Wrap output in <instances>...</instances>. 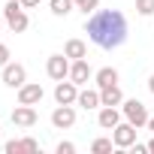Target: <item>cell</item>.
<instances>
[{
  "mask_svg": "<svg viewBox=\"0 0 154 154\" xmlns=\"http://www.w3.org/2000/svg\"><path fill=\"white\" fill-rule=\"evenodd\" d=\"M85 33L91 36L94 45L100 48H118L127 39V18L118 9H97L91 12V18L85 21Z\"/></svg>",
  "mask_w": 154,
  "mask_h": 154,
  "instance_id": "obj_1",
  "label": "cell"
},
{
  "mask_svg": "<svg viewBox=\"0 0 154 154\" xmlns=\"http://www.w3.org/2000/svg\"><path fill=\"white\" fill-rule=\"evenodd\" d=\"M3 18H6V24H9L12 33H24L27 24H30V18H27V12L21 6V0H9V3L3 6Z\"/></svg>",
  "mask_w": 154,
  "mask_h": 154,
  "instance_id": "obj_2",
  "label": "cell"
},
{
  "mask_svg": "<svg viewBox=\"0 0 154 154\" xmlns=\"http://www.w3.org/2000/svg\"><path fill=\"white\" fill-rule=\"evenodd\" d=\"M121 112H124V118L130 121V124H136V127H148V109H145V103H139L136 97L133 100H124L121 103Z\"/></svg>",
  "mask_w": 154,
  "mask_h": 154,
  "instance_id": "obj_3",
  "label": "cell"
},
{
  "mask_svg": "<svg viewBox=\"0 0 154 154\" xmlns=\"http://www.w3.org/2000/svg\"><path fill=\"white\" fill-rule=\"evenodd\" d=\"M45 72H48V79H54V82L69 79V57L66 54H51L45 60Z\"/></svg>",
  "mask_w": 154,
  "mask_h": 154,
  "instance_id": "obj_4",
  "label": "cell"
},
{
  "mask_svg": "<svg viewBox=\"0 0 154 154\" xmlns=\"http://www.w3.org/2000/svg\"><path fill=\"white\" fill-rule=\"evenodd\" d=\"M136 124H130V121H121L118 127H112V142H115V148H130L133 142H136Z\"/></svg>",
  "mask_w": 154,
  "mask_h": 154,
  "instance_id": "obj_5",
  "label": "cell"
},
{
  "mask_svg": "<svg viewBox=\"0 0 154 154\" xmlns=\"http://www.w3.org/2000/svg\"><path fill=\"white\" fill-rule=\"evenodd\" d=\"M24 82H27V69H24L21 63H6V66H3V85H6V88H15V91H18Z\"/></svg>",
  "mask_w": 154,
  "mask_h": 154,
  "instance_id": "obj_6",
  "label": "cell"
},
{
  "mask_svg": "<svg viewBox=\"0 0 154 154\" xmlns=\"http://www.w3.org/2000/svg\"><path fill=\"white\" fill-rule=\"evenodd\" d=\"M54 100H57L60 106H72L75 100H79V85H75L72 79H69V82H66V79L57 82V88H54Z\"/></svg>",
  "mask_w": 154,
  "mask_h": 154,
  "instance_id": "obj_7",
  "label": "cell"
},
{
  "mask_svg": "<svg viewBox=\"0 0 154 154\" xmlns=\"http://www.w3.org/2000/svg\"><path fill=\"white\" fill-rule=\"evenodd\" d=\"M42 97H45V91H42L39 82H24L18 88V103H24V106H36Z\"/></svg>",
  "mask_w": 154,
  "mask_h": 154,
  "instance_id": "obj_8",
  "label": "cell"
},
{
  "mask_svg": "<svg viewBox=\"0 0 154 154\" xmlns=\"http://www.w3.org/2000/svg\"><path fill=\"white\" fill-rule=\"evenodd\" d=\"M91 75H94V69H91V63H88L85 57H79V60H72V63H69V79L79 85V88H82V85H88Z\"/></svg>",
  "mask_w": 154,
  "mask_h": 154,
  "instance_id": "obj_9",
  "label": "cell"
},
{
  "mask_svg": "<svg viewBox=\"0 0 154 154\" xmlns=\"http://www.w3.org/2000/svg\"><path fill=\"white\" fill-rule=\"evenodd\" d=\"M51 124H54L57 130H69V127L75 124V109H72V106H60V103H57V109L51 112Z\"/></svg>",
  "mask_w": 154,
  "mask_h": 154,
  "instance_id": "obj_10",
  "label": "cell"
},
{
  "mask_svg": "<svg viewBox=\"0 0 154 154\" xmlns=\"http://www.w3.org/2000/svg\"><path fill=\"white\" fill-rule=\"evenodd\" d=\"M12 124H15V127H33V124H36V109L18 103V106L12 109Z\"/></svg>",
  "mask_w": 154,
  "mask_h": 154,
  "instance_id": "obj_11",
  "label": "cell"
},
{
  "mask_svg": "<svg viewBox=\"0 0 154 154\" xmlns=\"http://www.w3.org/2000/svg\"><path fill=\"white\" fill-rule=\"evenodd\" d=\"M3 151L6 154H33V151H39V142L36 139H9L6 145H3Z\"/></svg>",
  "mask_w": 154,
  "mask_h": 154,
  "instance_id": "obj_12",
  "label": "cell"
},
{
  "mask_svg": "<svg viewBox=\"0 0 154 154\" xmlns=\"http://www.w3.org/2000/svg\"><path fill=\"white\" fill-rule=\"evenodd\" d=\"M97 124H100L103 130H112V127L121 124V112H118L115 106H100V112H97Z\"/></svg>",
  "mask_w": 154,
  "mask_h": 154,
  "instance_id": "obj_13",
  "label": "cell"
},
{
  "mask_svg": "<svg viewBox=\"0 0 154 154\" xmlns=\"http://www.w3.org/2000/svg\"><path fill=\"white\" fill-rule=\"evenodd\" d=\"M75 106H82L85 112H91V109H100V106H103V100H100V88H97V91H91V88L79 91V100H75Z\"/></svg>",
  "mask_w": 154,
  "mask_h": 154,
  "instance_id": "obj_14",
  "label": "cell"
},
{
  "mask_svg": "<svg viewBox=\"0 0 154 154\" xmlns=\"http://www.w3.org/2000/svg\"><path fill=\"white\" fill-rule=\"evenodd\" d=\"M100 100H103V106H121L124 94H121L118 85H109V88H100Z\"/></svg>",
  "mask_w": 154,
  "mask_h": 154,
  "instance_id": "obj_15",
  "label": "cell"
},
{
  "mask_svg": "<svg viewBox=\"0 0 154 154\" xmlns=\"http://www.w3.org/2000/svg\"><path fill=\"white\" fill-rule=\"evenodd\" d=\"M94 79H97V88H109V85H118V69L115 66H103L94 72Z\"/></svg>",
  "mask_w": 154,
  "mask_h": 154,
  "instance_id": "obj_16",
  "label": "cell"
},
{
  "mask_svg": "<svg viewBox=\"0 0 154 154\" xmlns=\"http://www.w3.org/2000/svg\"><path fill=\"white\" fill-rule=\"evenodd\" d=\"M63 54H66L69 60H79V57H88V45H85L82 39H66V45H63Z\"/></svg>",
  "mask_w": 154,
  "mask_h": 154,
  "instance_id": "obj_17",
  "label": "cell"
},
{
  "mask_svg": "<svg viewBox=\"0 0 154 154\" xmlns=\"http://www.w3.org/2000/svg\"><path fill=\"white\" fill-rule=\"evenodd\" d=\"M72 6H75V0H51V12H54L57 18L69 15V12H72Z\"/></svg>",
  "mask_w": 154,
  "mask_h": 154,
  "instance_id": "obj_18",
  "label": "cell"
},
{
  "mask_svg": "<svg viewBox=\"0 0 154 154\" xmlns=\"http://www.w3.org/2000/svg\"><path fill=\"white\" fill-rule=\"evenodd\" d=\"M112 148H115V142H112V139H106V136L94 139V145H91V151H94V154H109Z\"/></svg>",
  "mask_w": 154,
  "mask_h": 154,
  "instance_id": "obj_19",
  "label": "cell"
},
{
  "mask_svg": "<svg viewBox=\"0 0 154 154\" xmlns=\"http://www.w3.org/2000/svg\"><path fill=\"white\" fill-rule=\"evenodd\" d=\"M75 6H79L85 15H91V12H97V6H100V0H75Z\"/></svg>",
  "mask_w": 154,
  "mask_h": 154,
  "instance_id": "obj_20",
  "label": "cell"
},
{
  "mask_svg": "<svg viewBox=\"0 0 154 154\" xmlns=\"http://www.w3.org/2000/svg\"><path fill=\"white\" fill-rule=\"evenodd\" d=\"M136 12L139 15H154V0H136Z\"/></svg>",
  "mask_w": 154,
  "mask_h": 154,
  "instance_id": "obj_21",
  "label": "cell"
},
{
  "mask_svg": "<svg viewBox=\"0 0 154 154\" xmlns=\"http://www.w3.org/2000/svg\"><path fill=\"white\" fill-rule=\"evenodd\" d=\"M72 151H75L72 142H57V154H72Z\"/></svg>",
  "mask_w": 154,
  "mask_h": 154,
  "instance_id": "obj_22",
  "label": "cell"
},
{
  "mask_svg": "<svg viewBox=\"0 0 154 154\" xmlns=\"http://www.w3.org/2000/svg\"><path fill=\"white\" fill-rule=\"evenodd\" d=\"M6 63H9V48L0 42V66H6Z\"/></svg>",
  "mask_w": 154,
  "mask_h": 154,
  "instance_id": "obj_23",
  "label": "cell"
},
{
  "mask_svg": "<svg viewBox=\"0 0 154 154\" xmlns=\"http://www.w3.org/2000/svg\"><path fill=\"white\" fill-rule=\"evenodd\" d=\"M130 148H133V154H145V151H148V145H139V142H133Z\"/></svg>",
  "mask_w": 154,
  "mask_h": 154,
  "instance_id": "obj_24",
  "label": "cell"
},
{
  "mask_svg": "<svg viewBox=\"0 0 154 154\" xmlns=\"http://www.w3.org/2000/svg\"><path fill=\"white\" fill-rule=\"evenodd\" d=\"M21 6H27V9L30 6H39V0H21Z\"/></svg>",
  "mask_w": 154,
  "mask_h": 154,
  "instance_id": "obj_25",
  "label": "cell"
},
{
  "mask_svg": "<svg viewBox=\"0 0 154 154\" xmlns=\"http://www.w3.org/2000/svg\"><path fill=\"white\" fill-rule=\"evenodd\" d=\"M148 91L154 94V75H151V79H148Z\"/></svg>",
  "mask_w": 154,
  "mask_h": 154,
  "instance_id": "obj_26",
  "label": "cell"
},
{
  "mask_svg": "<svg viewBox=\"0 0 154 154\" xmlns=\"http://www.w3.org/2000/svg\"><path fill=\"white\" fill-rule=\"evenodd\" d=\"M148 130H151V133H154V118H148Z\"/></svg>",
  "mask_w": 154,
  "mask_h": 154,
  "instance_id": "obj_27",
  "label": "cell"
},
{
  "mask_svg": "<svg viewBox=\"0 0 154 154\" xmlns=\"http://www.w3.org/2000/svg\"><path fill=\"white\" fill-rule=\"evenodd\" d=\"M148 151H151V154H154V136H151V142H148Z\"/></svg>",
  "mask_w": 154,
  "mask_h": 154,
  "instance_id": "obj_28",
  "label": "cell"
},
{
  "mask_svg": "<svg viewBox=\"0 0 154 154\" xmlns=\"http://www.w3.org/2000/svg\"><path fill=\"white\" fill-rule=\"evenodd\" d=\"M0 136H3V130H0Z\"/></svg>",
  "mask_w": 154,
  "mask_h": 154,
  "instance_id": "obj_29",
  "label": "cell"
}]
</instances>
